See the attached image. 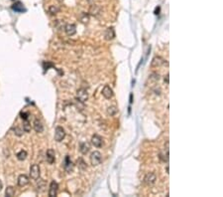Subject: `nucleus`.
Returning a JSON list of instances; mask_svg holds the SVG:
<instances>
[{"instance_id":"nucleus-1","label":"nucleus","mask_w":223,"mask_h":197,"mask_svg":"<svg viewBox=\"0 0 223 197\" xmlns=\"http://www.w3.org/2000/svg\"><path fill=\"white\" fill-rule=\"evenodd\" d=\"M102 155L99 151H93L90 155V163L92 166H97L101 163Z\"/></svg>"},{"instance_id":"nucleus-2","label":"nucleus","mask_w":223,"mask_h":197,"mask_svg":"<svg viewBox=\"0 0 223 197\" xmlns=\"http://www.w3.org/2000/svg\"><path fill=\"white\" fill-rule=\"evenodd\" d=\"M66 136V131L62 127H57L55 131V140L58 142H62Z\"/></svg>"},{"instance_id":"nucleus-3","label":"nucleus","mask_w":223,"mask_h":197,"mask_svg":"<svg viewBox=\"0 0 223 197\" xmlns=\"http://www.w3.org/2000/svg\"><path fill=\"white\" fill-rule=\"evenodd\" d=\"M30 176L32 179L37 180L40 177V167L38 164H32L30 167Z\"/></svg>"},{"instance_id":"nucleus-4","label":"nucleus","mask_w":223,"mask_h":197,"mask_svg":"<svg viewBox=\"0 0 223 197\" xmlns=\"http://www.w3.org/2000/svg\"><path fill=\"white\" fill-rule=\"evenodd\" d=\"M77 100L80 101L81 103H84L88 99V94L85 89H79L77 92Z\"/></svg>"},{"instance_id":"nucleus-5","label":"nucleus","mask_w":223,"mask_h":197,"mask_svg":"<svg viewBox=\"0 0 223 197\" xmlns=\"http://www.w3.org/2000/svg\"><path fill=\"white\" fill-rule=\"evenodd\" d=\"M58 190H59V184L56 181H52L50 184V188H49V196L50 197L57 196Z\"/></svg>"},{"instance_id":"nucleus-6","label":"nucleus","mask_w":223,"mask_h":197,"mask_svg":"<svg viewBox=\"0 0 223 197\" xmlns=\"http://www.w3.org/2000/svg\"><path fill=\"white\" fill-rule=\"evenodd\" d=\"M91 143L94 145L95 147H101L103 145V138L98 134H94L91 137Z\"/></svg>"},{"instance_id":"nucleus-7","label":"nucleus","mask_w":223,"mask_h":197,"mask_svg":"<svg viewBox=\"0 0 223 197\" xmlns=\"http://www.w3.org/2000/svg\"><path fill=\"white\" fill-rule=\"evenodd\" d=\"M156 180H157V177H156V174L153 173V172H150V173H148L146 176H145V178H144V182L146 183L147 185L154 184V183L156 182Z\"/></svg>"},{"instance_id":"nucleus-8","label":"nucleus","mask_w":223,"mask_h":197,"mask_svg":"<svg viewBox=\"0 0 223 197\" xmlns=\"http://www.w3.org/2000/svg\"><path fill=\"white\" fill-rule=\"evenodd\" d=\"M165 63H166V61H165L162 57L157 56V57H155L153 60H152L151 66H152V68H157V67H161L162 65H164Z\"/></svg>"},{"instance_id":"nucleus-9","label":"nucleus","mask_w":223,"mask_h":197,"mask_svg":"<svg viewBox=\"0 0 223 197\" xmlns=\"http://www.w3.org/2000/svg\"><path fill=\"white\" fill-rule=\"evenodd\" d=\"M64 31L68 36H73L77 33V26L75 24H66L64 27Z\"/></svg>"},{"instance_id":"nucleus-10","label":"nucleus","mask_w":223,"mask_h":197,"mask_svg":"<svg viewBox=\"0 0 223 197\" xmlns=\"http://www.w3.org/2000/svg\"><path fill=\"white\" fill-rule=\"evenodd\" d=\"M64 168L66 169V172H71L73 169V162H71V160H70V158L68 155H66V158H64Z\"/></svg>"},{"instance_id":"nucleus-11","label":"nucleus","mask_w":223,"mask_h":197,"mask_svg":"<svg viewBox=\"0 0 223 197\" xmlns=\"http://www.w3.org/2000/svg\"><path fill=\"white\" fill-rule=\"evenodd\" d=\"M12 9L15 11V12H18V13H22V12H25L26 11V8L24 7L23 3L20 1L15 2V3L12 5Z\"/></svg>"},{"instance_id":"nucleus-12","label":"nucleus","mask_w":223,"mask_h":197,"mask_svg":"<svg viewBox=\"0 0 223 197\" xmlns=\"http://www.w3.org/2000/svg\"><path fill=\"white\" fill-rule=\"evenodd\" d=\"M55 156H56V154H55V150H54V149L50 148V149H48V150H47L46 158H47V161H48L50 164H53V163L55 162V160H56Z\"/></svg>"},{"instance_id":"nucleus-13","label":"nucleus","mask_w":223,"mask_h":197,"mask_svg":"<svg viewBox=\"0 0 223 197\" xmlns=\"http://www.w3.org/2000/svg\"><path fill=\"white\" fill-rule=\"evenodd\" d=\"M29 181L30 180H29L28 176L25 175V174H21V175L18 177V185H19L20 187H24L28 184Z\"/></svg>"},{"instance_id":"nucleus-14","label":"nucleus","mask_w":223,"mask_h":197,"mask_svg":"<svg viewBox=\"0 0 223 197\" xmlns=\"http://www.w3.org/2000/svg\"><path fill=\"white\" fill-rule=\"evenodd\" d=\"M104 37L106 40H112L115 38V31L113 27H109L106 29L105 33H104Z\"/></svg>"},{"instance_id":"nucleus-15","label":"nucleus","mask_w":223,"mask_h":197,"mask_svg":"<svg viewBox=\"0 0 223 197\" xmlns=\"http://www.w3.org/2000/svg\"><path fill=\"white\" fill-rule=\"evenodd\" d=\"M102 95H103V97L105 98V99H111V98L113 97L112 89L106 85V86L103 88V90H102Z\"/></svg>"},{"instance_id":"nucleus-16","label":"nucleus","mask_w":223,"mask_h":197,"mask_svg":"<svg viewBox=\"0 0 223 197\" xmlns=\"http://www.w3.org/2000/svg\"><path fill=\"white\" fill-rule=\"evenodd\" d=\"M34 129L37 133H43L44 131V125L41 122V120H39L38 118H36V120H34Z\"/></svg>"},{"instance_id":"nucleus-17","label":"nucleus","mask_w":223,"mask_h":197,"mask_svg":"<svg viewBox=\"0 0 223 197\" xmlns=\"http://www.w3.org/2000/svg\"><path fill=\"white\" fill-rule=\"evenodd\" d=\"M89 149H90V146H89V144L87 142H81L80 143L79 150L82 154H86L89 151Z\"/></svg>"},{"instance_id":"nucleus-18","label":"nucleus","mask_w":223,"mask_h":197,"mask_svg":"<svg viewBox=\"0 0 223 197\" xmlns=\"http://www.w3.org/2000/svg\"><path fill=\"white\" fill-rule=\"evenodd\" d=\"M5 194H6V196H8V197H13L15 195V189L12 186H8L6 188Z\"/></svg>"},{"instance_id":"nucleus-19","label":"nucleus","mask_w":223,"mask_h":197,"mask_svg":"<svg viewBox=\"0 0 223 197\" xmlns=\"http://www.w3.org/2000/svg\"><path fill=\"white\" fill-rule=\"evenodd\" d=\"M17 158H18V160H25L26 159V157H27V152L25 151V150H21L20 152H18L17 153Z\"/></svg>"},{"instance_id":"nucleus-20","label":"nucleus","mask_w":223,"mask_h":197,"mask_svg":"<svg viewBox=\"0 0 223 197\" xmlns=\"http://www.w3.org/2000/svg\"><path fill=\"white\" fill-rule=\"evenodd\" d=\"M23 131H26V133H29L31 131V124L30 122H28V120H24V124H23Z\"/></svg>"},{"instance_id":"nucleus-21","label":"nucleus","mask_w":223,"mask_h":197,"mask_svg":"<svg viewBox=\"0 0 223 197\" xmlns=\"http://www.w3.org/2000/svg\"><path fill=\"white\" fill-rule=\"evenodd\" d=\"M59 11H60V8L57 7V6H55V5L50 6V8H49V12H50L51 14H57Z\"/></svg>"},{"instance_id":"nucleus-22","label":"nucleus","mask_w":223,"mask_h":197,"mask_svg":"<svg viewBox=\"0 0 223 197\" xmlns=\"http://www.w3.org/2000/svg\"><path fill=\"white\" fill-rule=\"evenodd\" d=\"M107 113L110 116H115L116 113H117V109L115 107H109L108 109H107Z\"/></svg>"},{"instance_id":"nucleus-23","label":"nucleus","mask_w":223,"mask_h":197,"mask_svg":"<svg viewBox=\"0 0 223 197\" xmlns=\"http://www.w3.org/2000/svg\"><path fill=\"white\" fill-rule=\"evenodd\" d=\"M43 66H44V69H45V71H46V70H48V69H49V67H53L54 66V65L52 64V63H50V62H44L43 63Z\"/></svg>"},{"instance_id":"nucleus-24","label":"nucleus","mask_w":223,"mask_h":197,"mask_svg":"<svg viewBox=\"0 0 223 197\" xmlns=\"http://www.w3.org/2000/svg\"><path fill=\"white\" fill-rule=\"evenodd\" d=\"M20 116H21V118H23L24 120H28V118H29V114H28V113H25V111H22V113L20 114Z\"/></svg>"},{"instance_id":"nucleus-25","label":"nucleus","mask_w":223,"mask_h":197,"mask_svg":"<svg viewBox=\"0 0 223 197\" xmlns=\"http://www.w3.org/2000/svg\"><path fill=\"white\" fill-rule=\"evenodd\" d=\"M82 16H83V18H81V21L83 23H86L88 21V15L85 14V13H82Z\"/></svg>"},{"instance_id":"nucleus-26","label":"nucleus","mask_w":223,"mask_h":197,"mask_svg":"<svg viewBox=\"0 0 223 197\" xmlns=\"http://www.w3.org/2000/svg\"><path fill=\"white\" fill-rule=\"evenodd\" d=\"M79 161L80 162L79 166H81V167H82V168H83V169H84V168H86V165H84V164H85V163L83 162V160H82L81 158H80V159H79Z\"/></svg>"},{"instance_id":"nucleus-27","label":"nucleus","mask_w":223,"mask_h":197,"mask_svg":"<svg viewBox=\"0 0 223 197\" xmlns=\"http://www.w3.org/2000/svg\"><path fill=\"white\" fill-rule=\"evenodd\" d=\"M14 131H15V133H16L17 135H19V136L22 135V131H20L19 129H17V127H16V129H14Z\"/></svg>"},{"instance_id":"nucleus-28","label":"nucleus","mask_w":223,"mask_h":197,"mask_svg":"<svg viewBox=\"0 0 223 197\" xmlns=\"http://www.w3.org/2000/svg\"><path fill=\"white\" fill-rule=\"evenodd\" d=\"M165 82H166L167 84H169V74H167V76L165 77Z\"/></svg>"},{"instance_id":"nucleus-29","label":"nucleus","mask_w":223,"mask_h":197,"mask_svg":"<svg viewBox=\"0 0 223 197\" xmlns=\"http://www.w3.org/2000/svg\"><path fill=\"white\" fill-rule=\"evenodd\" d=\"M159 12H160V7H157V8H156V10H155V14L158 15V14H159Z\"/></svg>"},{"instance_id":"nucleus-30","label":"nucleus","mask_w":223,"mask_h":197,"mask_svg":"<svg viewBox=\"0 0 223 197\" xmlns=\"http://www.w3.org/2000/svg\"><path fill=\"white\" fill-rule=\"evenodd\" d=\"M2 186H3V184H2L1 180H0V191H1V189H2Z\"/></svg>"}]
</instances>
